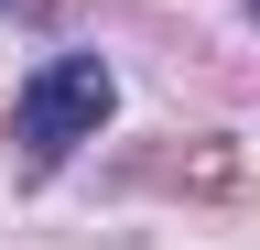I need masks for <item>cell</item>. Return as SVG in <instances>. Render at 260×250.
Instances as JSON below:
<instances>
[{"label": "cell", "mask_w": 260, "mask_h": 250, "mask_svg": "<svg viewBox=\"0 0 260 250\" xmlns=\"http://www.w3.org/2000/svg\"><path fill=\"white\" fill-rule=\"evenodd\" d=\"M109 98H119L109 54H44V66H32V87H22V109H11V131H22L32 163H65V152L109 120Z\"/></svg>", "instance_id": "obj_1"}]
</instances>
